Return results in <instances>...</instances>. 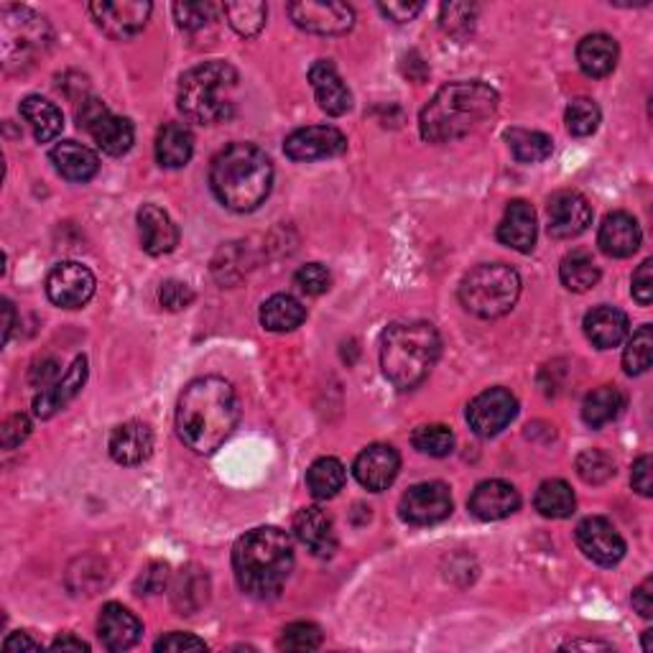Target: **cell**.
<instances>
[{"label":"cell","mask_w":653,"mask_h":653,"mask_svg":"<svg viewBox=\"0 0 653 653\" xmlns=\"http://www.w3.org/2000/svg\"><path fill=\"white\" fill-rule=\"evenodd\" d=\"M534 505L543 518H569L577 508V498L564 481H547L536 490Z\"/></svg>","instance_id":"35"},{"label":"cell","mask_w":653,"mask_h":653,"mask_svg":"<svg viewBox=\"0 0 653 653\" xmlns=\"http://www.w3.org/2000/svg\"><path fill=\"white\" fill-rule=\"evenodd\" d=\"M138 232H141V245L149 256H166L179 245V228L169 213L156 205H143L138 209Z\"/></svg>","instance_id":"24"},{"label":"cell","mask_w":653,"mask_h":653,"mask_svg":"<svg viewBox=\"0 0 653 653\" xmlns=\"http://www.w3.org/2000/svg\"><path fill=\"white\" fill-rule=\"evenodd\" d=\"M567 651H577V649H611L607 643H598V641H572L564 645Z\"/></svg>","instance_id":"60"},{"label":"cell","mask_w":653,"mask_h":653,"mask_svg":"<svg viewBox=\"0 0 653 653\" xmlns=\"http://www.w3.org/2000/svg\"><path fill=\"white\" fill-rule=\"evenodd\" d=\"M322 645V630L315 623L299 620L281 630L279 649L284 651H317Z\"/></svg>","instance_id":"45"},{"label":"cell","mask_w":653,"mask_h":653,"mask_svg":"<svg viewBox=\"0 0 653 653\" xmlns=\"http://www.w3.org/2000/svg\"><path fill=\"white\" fill-rule=\"evenodd\" d=\"M309 82L315 87V98L319 107L326 115H345L353 107V95L347 90V85L340 77V72L330 60H319L311 64Z\"/></svg>","instance_id":"20"},{"label":"cell","mask_w":653,"mask_h":653,"mask_svg":"<svg viewBox=\"0 0 653 653\" xmlns=\"http://www.w3.org/2000/svg\"><path fill=\"white\" fill-rule=\"evenodd\" d=\"M107 449L118 464H141L154 452V432L141 422H126L115 426Z\"/></svg>","instance_id":"27"},{"label":"cell","mask_w":653,"mask_h":653,"mask_svg":"<svg viewBox=\"0 0 653 653\" xmlns=\"http://www.w3.org/2000/svg\"><path fill=\"white\" fill-rule=\"evenodd\" d=\"M441 340L430 322H398L383 332L381 368L398 390H411L424 383L439 360Z\"/></svg>","instance_id":"5"},{"label":"cell","mask_w":653,"mask_h":653,"mask_svg":"<svg viewBox=\"0 0 653 653\" xmlns=\"http://www.w3.org/2000/svg\"><path fill=\"white\" fill-rule=\"evenodd\" d=\"M577 475L590 485H602L615 475V462L602 449H587L577 457Z\"/></svg>","instance_id":"44"},{"label":"cell","mask_w":653,"mask_h":653,"mask_svg":"<svg viewBox=\"0 0 653 653\" xmlns=\"http://www.w3.org/2000/svg\"><path fill=\"white\" fill-rule=\"evenodd\" d=\"M518 401L508 388H488L468 406V422L477 437H496L516 419Z\"/></svg>","instance_id":"11"},{"label":"cell","mask_w":653,"mask_h":653,"mask_svg":"<svg viewBox=\"0 0 653 653\" xmlns=\"http://www.w3.org/2000/svg\"><path fill=\"white\" fill-rule=\"evenodd\" d=\"M470 513L481 521H500L513 516L521 505L518 490L505 481H485L470 496Z\"/></svg>","instance_id":"19"},{"label":"cell","mask_w":653,"mask_h":653,"mask_svg":"<svg viewBox=\"0 0 653 653\" xmlns=\"http://www.w3.org/2000/svg\"><path fill=\"white\" fill-rule=\"evenodd\" d=\"M95 294V276L82 264L64 260L47 276V296L62 309H79Z\"/></svg>","instance_id":"12"},{"label":"cell","mask_w":653,"mask_h":653,"mask_svg":"<svg viewBox=\"0 0 653 653\" xmlns=\"http://www.w3.org/2000/svg\"><path fill=\"white\" fill-rule=\"evenodd\" d=\"M521 276L505 264H483L470 271L460 284V302L470 315L483 319L503 317L516 307Z\"/></svg>","instance_id":"7"},{"label":"cell","mask_w":653,"mask_h":653,"mask_svg":"<svg viewBox=\"0 0 653 653\" xmlns=\"http://www.w3.org/2000/svg\"><path fill=\"white\" fill-rule=\"evenodd\" d=\"M549 235L556 241L582 235L592 225V207L575 190H562L549 200Z\"/></svg>","instance_id":"17"},{"label":"cell","mask_w":653,"mask_h":653,"mask_svg":"<svg viewBox=\"0 0 653 653\" xmlns=\"http://www.w3.org/2000/svg\"><path fill=\"white\" fill-rule=\"evenodd\" d=\"M156 651H169V653H181V651H207V643L202 638L192 633H169L156 641Z\"/></svg>","instance_id":"51"},{"label":"cell","mask_w":653,"mask_h":653,"mask_svg":"<svg viewBox=\"0 0 653 653\" xmlns=\"http://www.w3.org/2000/svg\"><path fill=\"white\" fill-rule=\"evenodd\" d=\"M643 651H653V630L643 633Z\"/></svg>","instance_id":"61"},{"label":"cell","mask_w":653,"mask_h":653,"mask_svg":"<svg viewBox=\"0 0 653 653\" xmlns=\"http://www.w3.org/2000/svg\"><path fill=\"white\" fill-rule=\"evenodd\" d=\"M141 633H143L141 620H138L128 607L118 605V602H107L103 611H100L98 636L107 651L133 649Z\"/></svg>","instance_id":"21"},{"label":"cell","mask_w":653,"mask_h":653,"mask_svg":"<svg viewBox=\"0 0 653 653\" xmlns=\"http://www.w3.org/2000/svg\"><path fill=\"white\" fill-rule=\"evenodd\" d=\"M401 518L411 526H432L449 518L452 513V496L445 483H419L404 492Z\"/></svg>","instance_id":"13"},{"label":"cell","mask_w":653,"mask_h":653,"mask_svg":"<svg viewBox=\"0 0 653 653\" xmlns=\"http://www.w3.org/2000/svg\"><path fill=\"white\" fill-rule=\"evenodd\" d=\"M559 279L569 292L585 294L600 281V266L594 264V258L585 251H575L569 256H564L562 266H559Z\"/></svg>","instance_id":"36"},{"label":"cell","mask_w":653,"mask_h":653,"mask_svg":"<svg viewBox=\"0 0 653 653\" xmlns=\"http://www.w3.org/2000/svg\"><path fill=\"white\" fill-rule=\"evenodd\" d=\"M641 225L628 213H611L602 220L598 232V245L605 256L628 258L641 248Z\"/></svg>","instance_id":"22"},{"label":"cell","mask_w":653,"mask_h":653,"mask_svg":"<svg viewBox=\"0 0 653 653\" xmlns=\"http://www.w3.org/2000/svg\"><path fill=\"white\" fill-rule=\"evenodd\" d=\"M383 16H388L396 24H406V21H413L419 13L424 11V3H406V0H390V3H381L379 5Z\"/></svg>","instance_id":"53"},{"label":"cell","mask_w":653,"mask_h":653,"mask_svg":"<svg viewBox=\"0 0 653 653\" xmlns=\"http://www.w3.org/2000/svg\"><path fill=\"white\" fill-rule=\"evenodd\" d=\"M158 302L169 311H181L194 302V292L184 281H166V284L158 289Z\"/></svg>","instance_id":"49"},{"label":"cell","mask_w":653,"mask_h":653,"mask_svg":"<svg viewBox=\"0 0 653 653\" xmlns=\"http://www.w3.org/2000/svg\"><path fill=\"white\" fill-rule=\"evenodd\" d=\"M286 156L292 162H319L347 151V138L335 126H309L294 130L284 143Z\"/></svg>","instance_id":"16"},{"label":"cell","mask_w":653,"mask_h":653,"mask_svg":"<svg viewBox=\"0 0 653 653\" xmlns=\"http://www.w3.org/2000/svg\"><path fill=\"white\" fill-rule=\"evenodd\" d=\"M304 319H307V309L289 294H273L260 307V324L268 332H292L304 324Z\"/></svg>","instance_id":"33"},{"label":"cell","mask_w":653,"mask_h":653,"mask_svg":"<svg viewBox=\"0 0 653 653\" xmlns=\"http://www.w3.org/2000/svg\"><path fill=\"white\" fill-rule=\"evenodd\" d=\"M238 72L228 62H205L192 67L179 82V111L190 123L215 126L232 115V90Z\"/></svg>","instance_id":"6"},{"label":"cell","mask_w":653,"mask_h":653,"mask_svg":"<svg viewBox=\"0 0 653 653\" xmlns=\"http://www.w3.org/2000/svg\"><path fill=\"white\" fill-rule=\"evenodd\" d=\"M630 485H633L636 492H641L643 498H649L653 492V485H651V457L643 454L638 457L636 464H633V473H630Z\"/></svg>","instance_id":"54"},{"label":"cell","mask_w":653,"mask_h":653,"mask_svg":"<svg viewBox=\"0 0 653 653\" xmlns=\"http://www.w3.org/2000/svg\"><path fill=\"white\" fill-rule=\"evenodd\" d=\"M77 120L79 128H85L87 133L95 138V143L107 156H123L133 146V123L120 118V115H113L103 100L87 98L77 111Z\"/></svg>","instance_id":"9"},{"label":"cell","mask_w":653,"mask_h":653,"mask_svg":"<svg viewBox=\"0 0 653 653\" xmlns=\"http://www.w3.org/2000/svg\"><path fill=\"white\" fill-rule=\"evenodd\" d=\"M618 41L607 34H590L579 41L577 62L587 77H607L618 64Z\"/></svg>","instance_id":"30"},{"label":"cell","mask_w":653,"mask_h":653,"mask_svg":"<svg viewBox=\"0 0 653 653\" xmlns=\"http://www.w3.org/2000/svg\"><path fill=\"white\" fill-rule=\"evenodd\" d=\"M294 534L311 554L317 556H332L337 549V534L332 518L326 516L322 508L309 505L302 508L294 516Z\"/></svg>","instance_id":"23"},{"label":"cell","mask_w":653,"mask_h":653,"mask_svg":"<svg viewBox=\"0 0 653 653\" xmlns=\"http://www.w3.org/2000/svg\"><path fill=\"white\" fill-rule=\"evenodd\" d=\"M508 146H511L513 156L524 164H539L547 162L554 151V143L547 133H539V130H526V128H511L505 133Z\"/></svg>","instance_id":"39"},{"label":"cell","mask_w":653,"mask_h":653,"mask_svg":"<svg viewBox=\"0 0 653 653\" xmlns=\"http://www.w3.org/2000/svg\"><path fill=\"white\" fill-rule=\"evenodd\" d=\"M3 651H9V653H13V651H39V643H36L28 633H11L3 641Z\"/></svg>","instance_id":"57"},{"label":"cell","mask_w":653,"mask_h":653,"mask_svg":"<svg viewBox=\"0 0 653 653\" xmlns=\"http://www.w3.org/2000/svg\"><path fill=\"white\" fill-rule=\"evenodd\" d=\"M294 284L302 294L319 296L332 286V276L322 264H307V266H302L299 271H296Z\"/></svg>","instance_id":"47"},{"label":"cell","mask_w":653,"mask_h":653,"mask_svg":"<svg viewBox=\"0 0 653 653\" xmlns=\"http://www.w3.org/2000/svg\"><path fill=\"white\" fill-rule=\"evenodd\" d=\"M653 360V330L651 324L638 326V332H633V337L628 340L626 353H623V368H626L628 375H641L651 368Z\"/></svg>","instance_id":"41"},{"label":"cell","mask_w":653,"mask_h":653,"mask_svg":"<svg viewBox=\"0 0 653 653\" xmlns=\"http://www.w3.org/2000/svg\"><path fill=\"white\" fill-rule=\"evenodd\" d=\"M498 92L485 82H449L419 115V130L430 143L464 138L498 111Z\"/></svg>","instance_id":"4"},{"label":"cell","mask_w":653,"mask_h":653,"mask_svg":"<svg viewBox=\"0 0 653 653\" xmlns=\"http://www.w3.org/2000/svg\"><path fill=\"white\" fill-rule=\"evenodd\" d=\"M577 547L587 559L600 567H613L626 556V541L611 521L602 516H590L577 526Z\"/></svg>","instance_id":"15"},{"label":"cell","mask_w":653,"mask_h":653,"mask_svg":"<svg viewBox=\"0 0 653 653\" xmlns=\"http://www.w3.org/2000/svg\"><path fill=\"white\" fill-rule=\"evenodd\" d=\"M3 56L5 64L31 62L34 56L43 54V49L52 41V28L47 18L21 5H5L3 13Z\"/></svg>","instance_id":"8"},{"label":"cell","mask_w":653,"mask_h":653,"mask_svg":"<svg viewBox=\"0 0 653 653\" xmlns=\"http://www.w3.org/2000/svg\"><path fill=\"white\" fill-rule=\"evenodd\" d=\"M633 607L641 613V618H653V579H643L633 592Z\"/></svg>","instance_id":"56"},{"label":"cell","mask_w":653,"mask_h":653,"mask_svg":"<svg viewBox=\"0 0 653 653\" xmlns=\"http://www.w3.org/2000/svg\"><path fill=\"white\" fill-rule=\"evenodd\" d=\"M273 164L264 149L253 143H230L213 158L209 187L232 213H253L271 194Z\"/></svg>","instance_id":"3"},{"label":"cell","mask_w":653,"mask_h":653,"mask_svg":"<svg viewBox=\"0 0 653 653\" xmlns=\"http://www.w3.org/2000/svg\"><path fill=\"white\" fill-rule=\"evenodd\" d=\"M28 434H31V419L26 413H13V417L5 419L3 430H0V439H3L5 449H16L18 445H24Z\"/></svg>","instance_id":"50"},{"label":"cell","mask_w":653,"mask_h":653,"mask_svg":"<svg viewBox=\"0 0 653 653\" xmlns=\"http://www.w3.org/2000/svg\"><path fill=\"white\" fill-rule=\"evenodd\" d=\"M54 169L67 181H90L100 169V158L95 151H90L77 141H62L52 149Z\"/></svg>","instance_id":"29"},{"label":"cell","mask_w":653,"mask_h":653,"mask_svg":"<svg viewBox=\"0 0 653 653\" xmlns=\"http://www.w3.org/2000/svg\"><path fill=\"white\" fill-rule=\"evenodd\" d=\"M54 651H90V645H87L82 638H75L72 633H64L56 638L52 643Z\"/></svg>","instance_id":"58"},{"label":"cell","mask_w":653,"mask_h":653,"mask_svg":"<svg viewBox=\"0 0 653 653\" xmlns=\"http://www.w3.org/2000/svg\"><path fill=\"white\" fill-rule=\"evenodd\" d=\"M21 115H24L28 126H31L34 138L39 143L54 141V138L60 136L64 128L62 111L47 98H39V95L26 98L24 103H21Z\"/></svg>","instance_id":"32"},{"label":"cell","mask_w":653,"mask_h":653,"mask_svg":"<svg viewBox=\"0 0 653 653\" xmlns=\"http://www.w3.org/2000/svg\"><path fill=\"white\" fill-rule=\"evenodd\" d=\"M232 569L245 594L256 600L279 598L294 569L292 539L276 526L253 528L232 549Z\"/></svg>","instance_id":"2"},{"label":"cell","mask_w":653,"mask_h":653,"mask_svg":"<svg viewBox=\"0 0 653 653\" xmlns=\"http://www.w3.org/2000/svg\"><path fill=\"white\" fill-rule=\"evenodd\" d=\"M477 5L470 3H447L441 5V26L447 28L449 34H462L473 28Z\"/></svg>","instance_id":"48"},{"label":"cell","mask_w":653,"mask_h":653,"mask_svg":"<svg viewBox=\"0 0 653 653\" xmlns=\"http://www.w3.org/2000/svg\"><path fill=\"white\" fill-rule=\"evenodd\" d=\"M87 11L111 39L126 41L146 28L154 5L149 0H98L87 5Z\"/></svg>","instance_id":"10"},{"label":"cell","mask_w":653,"mask_h":653,"mask_svg":"<svg viewBox=\"0 0 653 653\" xmlns=\"http://www.w3.org/2000/svg\"><path fill=\"white\" fill-rule=\"evenodd\" d=\"M3 315H5V326H3V343H9L13 324H16V309H13V304L9 299H3Z\"/></svg>","instance_id":"59"},{"label":"cell","mask_w":653,"mask_h":653,"mask_svg":"<svg viewBox=\"0 0 653 653\" xmlns=\"http://www.w3.org/2000/svg\"><path fill=\"white\" fill-rule=\"evenodd\" d=\"M207 592H209V579L205 572H202L200 567H187L179 572L177 582H174L171 600L181 613L190 615L197 611V607L205 605Z\"/></svg>","instance_id":"37"},{"label":"cell","mask_w":653,"mask_h":653,"mask_svg":"<svg viewBox=\"0 0 653 653\" xmlns=\"http://www.w3.org/2000/svg\"><path fill=\"white\" fill-rule=\"evenodd\" d=\"M628 317L626 311L607 307H594L592 311H587L585 317V335L590 337V343L600 350H611V347H618L623 340L628 337Z\"/></svg>","instance_id":"28"},{"label":"cell","mask_w":653,"mask_h":653,"mask_svg":"<svg viewBox=\"0 0 653 653\" xmlns=\"http://www.w3.org/2000/svg\"><path fill=\"white\" fill-rule=\"evenodd\" d=\"M87 381V358L85 355H79L72 362L67 373L62 375V379H56V383H52L49 388H43L39 396L34 398V413L39 419H49L54 417L56 411H62L64 406H67L72 398L79 396V390H82Z\"/></svg>","instance_id":"25"},{"label":"cell","mask_w":653,"mask_h":653,"mask_svg":"<svg viewBox=\"0 0 653 653\" xmlns=\"http://www.w3.org/2000/svg\"><path fill=\"white\" fill-rule=\"evenodd\" d=\"M194 154V136L184 123H166L156 136V158L164 169H181Z\"/></svg>","instance_id":"31"},{"label":"cell","mask_w":653,"mask_h":653,"mask_svg":"<svg viewBox=\"0 0 653 653\" xmlns=\"http://www.w3.org/2000/svg\"><path fill=\"white\" fill-rule=\"evenodd\" d=\"M289 16L299 28L319 36H340L355 26V11L347 3H319V0H302L289 3Z\"/></svg>","instance_id":"14"},{"label":"cell","mask_w":653,"mask_h":653,"mask_svg":"<svg viewBox=\"0 0 653 653\" xmlns=\"http://www.w3.org/2000/svg\"><path fill=\"white\" fill-rule=\"evenodd\" d=\"M166 579H169V567H166V564H151V567L146 572H143L141 587L149 594L162 592L164 585H166Z\"/></svg>","instance_id":"55"},{"label":"cell","mask_w":653,"mask_h":653,"mask_svg":"<svg viewBox=\"0 0 653 653\" xmlns=\"http://www.w3.org/2000/svg\"><path fill=\"white\" fill-rule=\"evenodd\" d=\"M626 409V396L620 394L615 386H600L594 388L582 404V419L587 426L600 430V426L615 422Z\"/></svg>","instance_id":"34"},{"label":"cell","mask_w":653,"mask_h":653,"mask_svg":"<svg viewBox=\"0 0 653 653\" xmlns=\"http://www.w3.org/2000/svg\"><path fill=\"white\" fill-rule=\"evenodd\" d=\"M225 18H228V24L235 28L238 34L245 36H256L260 28L266 26L268 18V9L266 3H256V0H238V3H225L222 5Z\"/></svg>","instance_id":"40"},{"label":"cell","mask_w":653,"mask_h":653,"mask_svg":"<svg viewBox=\"0 0 653 653\" xmlns=\"http://www.w3.org/2000/svg\"><path fill=\"white\" fill-rule=\"evenodd\" d=\"M536 213L524 200L508 202L503 220L498 225V241L518 253H532L536 245Z\"/></svg>","instance_id":"26"},{"label":"cell","mask_w":653,"mask_h":653,"mask_svg":"<svg viewBox=\"0 0 653 653\" xmlns=\"http://www.w3.org/2000/svg\"><path fill=\"white\" fill-rule=\"evenodd\" d=\"M633 296L641 307H649L653 302V260L645 258L638 271L633 273Z\"/></svg>","instance_id":"52"},{"label":"cell","mask_w":653,"mask_h":653,"mask_svg":"<svg viewBox=\"0 0 653 653\" xmlns=\"http://www.w3.org/2000/svg\"><path fill=\"white\" fill-rule=\"evenodd\" d=\"M411 445L422 454L430 457H447L454 447V434L445 424H424L413 432Z\"/></svg>","instance_id":"42"},{"label":"cell","mask_w":653,"mask_h":653,"mask_svg":"<svg viewBox=\"0 0 653 653\" xmlns=\"http://www.w3.org/2000/svg\"><path fill=\"white\" fill-rule=\"evenodd\" d=\"M398 470H401V457L390 445H370L362 449L355 460L353 473L362 488L381 492L396 483Z\"/></svg>","instance_id":"18"},{"label":"cell","mask_w":653,"mask_h":653,"mask_svg":"<svg viewBox=\"0 0 653 653\" xmlns=\"http://www.w3.org/2000/svg\"><path fill=\"white\" fill-rule=\"evenodd\" d=\"M345 485V468L335 457H319L307 473V488L317 500L335 498Z\"/></svg>","instance_id":"38"},{"label":"cell","mask_w":653,"mask_h":653,"mask_svg":"<svg viewBox=\"0 0 653 653\" xmlns=\"http://www.w3.org/2000/svg\"><path fill=\"white\" fill-rule=\"evenodd\" d=\"M241 419L235 388L217 375L192 381L179 396L177 434L192 452L213 454L220 449Z\"/></svg>","instance_id":"1"},{"label":"cell","mask_w":653,"mask_h":653,"mask_svg":"<svg viewBox=\"0 0 653 653\" xmlns=\"http://www.w3.org/2000/svg\"><path fill=\"white\" fill-rule=\"evenodd\" d=\"M564 123H567V130L572 136H592L600 126V107L590 98L572 100L567 113H564Z\"/></svg>","instance_id":"43"},{"label":"cell","mask_w":653,"mask_h":653,"mask_svg":"<svg viewBox=\"0 0 653 653\" xmlns=\"http://www.w3.org/2000/svg\"><path fill=\"white\" fill-rule=\"evenodd\" d=\"M217 13H222V5L217 3H177L174 5V16L177 24L187 31H197V28L207 26L209 21H215Z\"/></svg>","instance_id":"46"}]
</instances>
